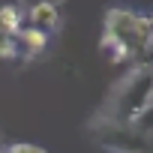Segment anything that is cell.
<instances>
[{"label":"cell","mask_w":153,"mask_h":153,"mask_svg":"<svg viewBox=\"0 0 153 153\" xmlns=\"http://www.w3.org/2000/svg\"><path fill=\"white\" fill-rule=\"evenodd\" d=\"M6 153H45V150H39V147H33V144H12Z\"/></svg>","instance_id":"cell-6"},{"label":"cell","mask_w":153,"mask_h":153,"mask_svg":"<svg viewBox=\"0 0 153 153\" xmlns=\"http://www.w3.org/2000/svg\"><path fill=\"white\" fill-rule=\"evenodd\" d=\"M21 27H24V9L15 6V3H3L0 6V33L18 36Z\"/></svg>","instance_id":"cell-4"},{"label":"cell","mask_w":153,"mask_h":153,"mask_svg":"<svg viewBox=\"0 0 153 153\" xmlns=\"http://www.w3.org/2000/svg\"><path fill=\"white\" fill-rule=\"evenodd\" d=\"M150 24H153V12H150Z\"/></svg>","instance_id":"cell-8"},{"label":"cell","mask_w":153,"mask_h":153,"mask_svg":"<svg viewBox=\"0 0 153 153\" xmlns=\"http://www.w3.org/2000/svg\"><path fill=\"white\" fill-rule=\"evenodd\" d=\"M15 54H18V39L0 33V60H9V57H15Z\"/></svg>","instance_id":"cell-5"},{"label":"cell","mask_w":153,"mask_h":153,"mask_svg":"<svg viewBox=\"0 0 153 153\" xmlns=\"http://www.w3.org/2000/svg\"><path fill=\"white\" fill-rule=\"evenodd\" d=\"M45 3H54V6H57V3H60V0H45Z\"/></svg>","instance_id":"cell-7"},{"label":"cell","mask_w":153,"mask_h":153,"mask_svg":"<svg viewBox=\"0 0 153 153\" xmlns=\"http://www.w3.org/2000/svg\"><path fill=\"white\" fill-rule=\"evenodd\" d=\"M24 18L30 21V27H36V30H54L57 24H60V12H57V6L54 3H45V0H33V3L27 6V12H24Z\"/></svg>","instance_id":"cell-2"},{"label":"cell","mask_w":153,"mask_h":153,"mask_svg":"<svg viewBox=\"0 0 153 153\" xmlns=\"http://www.w3.org/2000/svg\"><path fill=\"white\" fill-rule=\"evenodd\" d=\"M15 39H18V48H24L27 54H39V51L48 48V33H45V30H36V27H30V24L21 27Z\"/></svg>","instance_id":"cell-3"},{"label":"cell","mask_w":153,"mask_h":153,"mask_svg":"<svg viewBox=\"0 0 153 153\" xmlns=\"http://www.w3.org/2000/svg\"><path fill=\"white\" fill-rule=\"evenodd\" d=\"M132 27H135V12H129V9L105 12V42H123L132 48Z\"/></svg>","instance_id":"cell-1"}]
</instances>
